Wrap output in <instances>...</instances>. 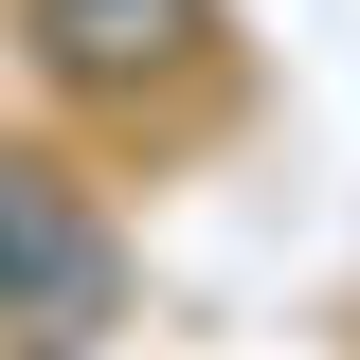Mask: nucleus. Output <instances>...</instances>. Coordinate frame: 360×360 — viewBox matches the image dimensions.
Returning a JSON list of instances; mask_svg holds the SVG:
<instances>
[{
    "label": "nucleus",
    "mask_w": 360,
    "mask_h": 360,
    "mask_svg": "<svg viewBox=\"0 0 360 360\" xmlns=\"http://www.w3.org/2000/svg\"><path fill=\"white\" fill-rule=\"evenodd\" d=\"M90 270H108V234H90V198L54 162H0V324H72Z\"/></svg>",
    "instance_id": "f257e3e1"
},
{
    "label": "nucleus",
    "mask_w": 360,
    "mask_h": 360,
    "mask_svg": "<svg viewBox=\"0 0 360 360\" xmlns=\"http://www.w3.org/2000/svg\"><path fill=\"white\" fill-rule=\"evenodd\" d=\"M162 18H180V0H37V37H54V72H90V90H127L144 54H162Z\"/></svg>",
    "instance_id": "f03ea898"
}]
</instances>
